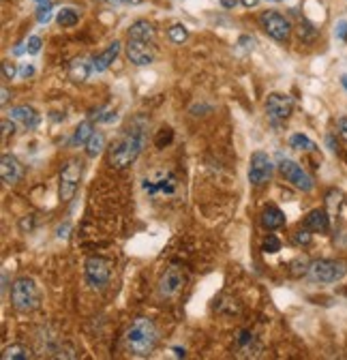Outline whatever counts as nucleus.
Masks as SVG:
<instances>
[{"instance_id":"f257e3e1","label":"nucleus","mask_w":347,"mask_h":360,"mask_svg":"<svg viewBox=\"0 0 347 360\" xmlns=\"http://www.w3.org/2000/svg\"><path fill=\"white\" fill-rule=\"evenodd\" d=\"M146 131H148L146 116H133L129 120L107 146L110 165L116 169L131 167L146 146Z\"/></svg>"},{"instance_id":"f03ea898","label":"nucleus","mask_w":347,"mask_h":360,"mask_svg":"<svg viewBox=\"0 0 347 360\" xmlns=\"http://www.w3.org/2000/svg\"><path fill=\"white\" fill-rule=\"evenodd\" d=\"M159 343V330L150 318H138L124 333V345L138 358H146L155 352Z\"/></svg>"},{"instance_id":"7ed1b4c3","label":"nucleus","mask_w":347,"mask_h":360,"mask_svg":"<svg viewBox=\"0 0 347 360\" xmlns=\"http://www.w3.org/2000/svg\"><path fill=\"white\" fill-rule=\"evenodd\" d=\"M11 304L20 313H32L41 304V292L32 277H18L11 285Z\"/></svg>"},{"instance_id":"20e7f679","label":"nucleus","mask_w":347,"mask_h":360,"mask_svg":"<svg viewBox=\"0 0 347 360\" xmlns=\"http://www.w3.org/2000/svg\"><path fill=\"white\" fill-rule=\"evenodd\" d=\"M347 275V266L341 259H313L309 262V270H307V277L313 283H339L341 279H345Z\"/></svg>"},{"instance_id":"39448f33","label":"nucleus","mask_w":347,"mask_h":360,"mask_svg":"<svg viewBox=\"0 0 347 360\" xmlns=\"http://www.w3.org/2000/svg\"><path fill=\"white\" fill-rule=\"evenodd\" d=\"M84 174V163L79 157H71L60 167V180H58V198L63 204H69L79 187V180Z\"/></svg>"},{"instance_id":"423d86ee","label":"nucleus","mask_w":347,"mask_h":360,"mask_svg":"<svg viewBox=\"0 0 347 360\" xmlns=\"http://www.w3.org/2000/svg\"><path fill=\"white\" fill-rule=\"evenodd\" d=\"M257 22L262 26V30L277 43H287L292 39V22L281 11H275V9L262 11Z\"/></svg>"},{"instance_id":"0eeeda50","label":"nucleus","mask_w":347,"mask_h":360,"mask_svg":"<svg viewBox=\"0 0 347 360\" xmlns=\"http://www.w3.org/2000/svg\"><path fill=\"white\" fill-rule=\"evenodd\" d=\"M279 172L283 174V178L287 180V183L292 187H296L298 191L302 193H311L315 189V180L313 176L307 172V169H302V165H298L296 161L292 159H281L279 161Z\"/></svg>"},{"instance_id":"6e6552de","label":"nucleus","mask_w":347,"mask_h":360,"mask_svg":"<svg viewBox=\"0 0 347 360\" xmlns=\"http://www.w3.org/2000/svg\"><path fill=\"white\" fill-rule=\"evenodd\" d=\"M84 277H86V283H89L93 290H103L110 283L112 266L105 257L93 255L84 264Z\"/></svg>"},{"instance_id":"1a4fd4ad","label":"nucleus","mask_w":347,"mask_h":360,"mask_svg":"<svg viewBox=\"0 0 347 360\" xmlns=\"http://www.w3.org/2000/svg\"><path fill=\"white\" fill-rule=\"evenodd\" d=\"M124 54H126L129 63L136 67H148L157 58V50H155L152 41H142V39H131V37H126Z\"/></svg>"},{"instance_id":"9d476101","label":"nucleus","mask_w":347,"mask_h":360,"mask_svg":"<svg viewBox=\"0 0 347 360\" xmlns=\"http://www.w3.org/2000/svg\"><path fill=\"white\" fill-rule=\"evenodd\" d=\"M273 172H275V163H273V159L264 150H255L251 155V161H249V183L253 187L266 185L268 180L273 178Z\"/></svg>"},{"instance_id":"9b49d317","label":"nucleus","mask_w":347,"mask_h":360,"mask_svg":"<svg viewBox=\"0 0 347 360\" xmlns=\"http://www.w3.org/2000/svg\"><path fill=\"white\" fill-rule=\"evenodd\" d=\"M142 189L146 195L155 198V195H174L178 189V178L171 172H157L155 176L144 178Z\"/></svg>"},{"instance_id":"f8f14e48","label":"nucleus","mask_w":347,"mask_h":360,"mask_svg":"<svg viewBox=\"0 0 347 360\" xmlns=\"http://www.w3.org/2000/svg\"><path fill=\"white\" fill-rule=\"evenodd\" d=\"M185 288V275H183V268L171 264L165 268V273L161 275L159 279V285H157V292L161 298H174L178 296L181 290Z\"/></svg>"},{"instance_id":"ddd939ff","label":"nucleus","mask_w":347,"mask_h":360,"mask_svg":"<svg viewBox=\"0 0 347 360\" xmlns=\"http://www.w3.org/2000/svg\"><path fill=\"white\" fill-rule=\"evenodd\" d=\"M294 112V99L283 93H273L266 99V114L273 120H287Z\"/></svg>"},{"instance_id":"4468645a","label":"nucleus","mask_w":347,"mask_h":360,"mask_svg":"<svg viewBox=\"0 0 347 360\" xmlns=\"http://www.w3.org/2000/svg\"><path fill=\"white\" fill-rule=\"evenodd\" d=\"M0 176H3V180L7 185H18L24 178V167L15 155L5 153L3 157H0Z\"/></svg>"},{"instance_id":"2eb2a0df","label":"nucleus","mask_w":347,"mask_h":360,"mask_svg":"<svg viewBox=\"0 0 347 360\" xmlns=\"http://www.w3.org/2000/svg\"><path fill=\"white\" fill-rule=\"evenodd\" d=\"M7 116H9L15 124L24 127L26 131L37 129L39 122H41V116H39V112H37L32 105H15V108H11V110L7 112Z\"/></svg>"},{"instance_id":"dca6fc26","label":"nucleus","mask_w":347,"mask_h":360,"mask_svg":"<svg viewBox=\"0 0 347 360\" xmlns=\"http://www.w3.org/2000/svg\"><path fill=\"white\" fill-rule=\"evenodd\" d=\"M120 48H122V43H120V41H114V43H110V45H107V48H105L103 52H99V54L93 58V67H95V71H97V73L107 71V69L114 65V60L118 58Z\"/></svg>"},{"instance_id":"f3484780","label":"nucleus","mask_w":347,"mask_h":360,"mask_svg":"<svg viewBox=\"0 0 347 360\" xmlns=\"http://www.w3.org/2000/svg\"><path fill=\"white\" fill-rule=\"evenodd\" d=\"M262 228L268 230V232H275V230H281L283 225H285V214L279 206L275 204H268L264 210H262Z\"/></svg>"},{"instance_id":"a211bd4d","label":"nucleus","mask_w":347,"mask_h":360,"mask_svg":"<svg viewBox=\"0 0 347 360\" xmlns=\"http://www.w3.org/2000/svg\"><path fill=\"white\" fill-rule=\"evenodd\" d=\"M95 71V67H93V60H89V58H73L71 63H69V79L71 82H75V84H81V82H86L91 77V73Z\"/></svg>"},{"instance_id":"6ab92c4d","label":"nucleus","mask_w":347,"mask_h":360,"mask_svg":"<svg viewBox=\"0 0 347 360\" xmlns=\"http://www.w3.org/2000/svg\"><path fill=\"white\" fill-rule=\"evenodd\" d=\"M305 228L311 230V232H317V234H324L330 230V217L324 208H315L307 214L305 219Z\"/></svg>"},{"instance_id":"aec40b11","label":"nucleus","mask_w":347,"mask_h":360,"mask_svg":"<svg viewBox=\"0 0 347 360\" xmlns=\"http://www.w3.org/2000/svg\"><path fill=\"white\" fill-rule=\"evenodd\" d=\"M126 37H131V39H142V41H152V43H155L157 30H155V26H152L148 20H136L131 26H129Z\"/></svg>"},{"instance_id":"412c9836","label":"nucleus","mask_w":347,"mask_h":360,"mask_svg":"<svg viewBox=\"0 0 347 360\" xmlns=\"http://www.w3.org/2000/svg\"><path fill=\"white\" fill-rule=\"evenodd\" d=\"M95 133V122L93 120H84V122H79L77 127H75V131H73V138H71V144L73 146H86V142L91 140V135Z\"/></svg>"},{"instance_id":"4be33fe9","label":"nucleus","mask_w":347,"mask_h":360,"mask_svg":"<svg viewBox=\"0 0 347 360\" xmlns=\"http://www.w3.org/2000/svg\"><path fill=\"white\" fill-rule=\"evenodd\" d=\"M103 148H105V135H103V131H95L91 135V140L86 142V155L95 159L103 153Z\"/></svg>"},{"instance_id":"5701e85b","label":"nucleus","mask_w":347,"mask_h":360,"mask_svg":"<svg viewBox=\"0 0 347 360\" xmlns=\"http://www.w3.org/2000/svg\"><path fill=\"white\" fill-rule=\"evenodd\" d=\"M56 22H58L60 28H73L79 22V11L73 9V7H63L56 13Z\"/></svg>"},{"instance_id":"b1692460","label":"nucleus","mask_w":347,"mask_h":360,"mask_svg":"<svg viewBox=\"0 0 347 360\" xmlns=\"http://www.w3.org/2000/svg\"><path fill=\"white\" fill-rule=\"evenodd\" d=\"M28 358H32V352L26 345L13 343L3 349V360H28Z\"/></svg>"},{"instance_id":"393cba45","label":"nucleus","mask_w":347,"mask_h":360,"mask_svg":"<svg viewBox=\"0 0 347 360\" xmlns=\"http://www.w3.org/2000/svg\"><path fill=\"white\" fill-rule=\"evenodd\" d=\"M189 37H191V32H189V28L185 24H171L167 28V39L171 43H176V45H183Z\"/></svg>"},{"instance_id":"a878e982","label":"nucleus","mask_w":347,"mask_h":360,"mask_svg":"<svg viewBox=\"0 0 347 360\" xmlns=\"http://www.w3.org/2000/svg\"><path fill=\"white\" fill-rule=\"evenodd\" d=\"M34 3H37V22L48 24L52 18V11H54L52 0H34Z\"/></svg>"},{"instance_id":"bb28decb","label":"nucleus","mask_w":347,"mask_h":360,"mask_svg":"<svg viewBox=\"0 0 347 360\" xmlns=\"http://www.w3.org/2000/svg\"><path fill=\"white\" fill-rule=\"evenodd\" d=\"M289 146L296 148V150H315V142L309 140L307 135H302V133H294L292 138H289Z\"/></svg>"},{"instance_id":"cd10ccee","label":"nucleus","mask_w":347,"mask_h":360,"mask_svg":"<svg viewBox=\"0 0 347 360\" xmlns=\"http://www.w3.org/2000/svg\"><path fill=\"white\" fill-rule=\"evenodd\" d=\"M41 45H43L41 37H39V34H32V37H28V41L24 43V48H18V50H15V54L26 52V54L34 56V54H39V52H41Z\"/></svg>"},{"instance_id":"c85d7f7f","label":"nucleus","mask_w":347,"mask_h":360,"mask_svg":"<svg viewBox=\"0 0 347 360\" xmlns=\"http://www.w3.org/2000/svg\"><path fill=\"white\" fill-rule=\"evenodd\" d=\"M262 251L264 253H279L281 251V240L275 234H268L262 243Z\"/></svg>"},{"instance_id":"c756f323","label":"nucleus","mask_w":347,"mask_h":360,"mask_svg":"<svg viewBox=\"0 0 347 360\" xmlns=\"http://www.w3.org/2000/svg\"><path fill=\"white\" fill-rule=\"evenodd\" d=\"M171 140H174V131H171L169 127H165V129H161V131L157 133L155 144H157V148H165Z\"/></svg>"},{"instance_id":"7c9ffc66","label":"nucleus","mask_w":347,"mask_h":360,"mask_svg":"<svg viewBox=\"0 0 347 360\" xmlns=\"http://www.w3.org/2000/svg\"><path fill=\"white\" fill-rule=\"evenodd\" d=\"M236 45H238V48H240L242 52H253V50H255V39H253L251 34H240Z\"/></svg>"},{"instance_id":"2f4dec72","label":"nucleus","mask_w":347,"mask_h":360,"mask_svg":"<svg viewBox=\"0 0 347 360\" xmlns=\"http://www.w3.org/2000/svg\"><path fill=\"white\" fill-rule=\"evenodd\" d=\"M294 243L296 245H309L311 243V230H298L296 234H294Z\"/></svg>"},{"instance_id":"473e14b6","label":"nucleus","mask_w":347,"mask_h":360,"mask_svg":"<svg viewBox=\"0 0 347 360\" xmlns=\"http://www.w3.org/2000/svg\"><path fill=\"white\" fill-rule=\"evenodd\" d=\"M103 3H107L112 7H138V5H142V0H103Z\"/></svg>"},{"instance_id":"72a5a7b5","label":"nucleus","mask_w":347,"mask_h":360,"mask_svg":"<svg viewBox=\"0 0 347 360\" xmlns=\"http://www.w3.org/2000/svg\"><path fill=\"white\" fill-rule=\"evenodd\" d=\"M253 343V333L251 330H240V337H238V347L244 349V347H251Z\"/></svg>"},{"instance_id":"f704fd0d","label":"nucleus","mask_w":347,"mask_h":360,"mask_svg":"<svg viewBox=\"0 0 347 360\" xmlns=\"http://www.w3.org/2000/svg\"><path fill=\"white\" fill-rule=\"evenodd\" d=\"M13 131H15V122L7 116V118H3V138L7 140L9 135H13Z\"/></svg>"},{"instance_id":"c9c22d12","label":"nucleus","mask_w":347,"mask_h":360,"mask_svg":"<svg viewBox=\"0 0 347 360\" xmlns=\"http://www.w3.org/2000/svg\"><path fill=\"white\" fill-rule=\"evenodd\" d=\"M336 133H339V138L343 142H347V118H339L336 122Z\"/></svg>"},{"instance_id":"e433bc0d","label":"nucleus","mask_w":347,"mask_h":360,"mask_svg":"<svg viewBox=\"0 0 347 360\" xmlns=\"http://www.w3.org/2000/svg\"><path fill=\"white\" fill-rule=\"evenodd\" d=\"M15 65H11V63H3V75H5V79H13L15 77Z\"/></svg>"},{"instance_id":"4c0bfd02","label":"nucleus","mask_w":347,"mask_h":360,"mask_svg":"<svg viewBox=\"0 0 347 360\" xmlns=\"http://www.w3.org/2000/svg\"><path fill=\"white\" fill-rule=\"evenodd\" d=\"M97 120H99V122H114V120H116V112H112V110H103V114H101V116H97Z\"/></svg>"},{"instance_id":"58836bf2","label":"nucleus","mask_w":347,"mask_h":360,"mask_svg":"<svg viewBox=\"0 0 347 360\" xmlns=\"http://www.w3.org/2000/svg\"><path fill=\"white\" fill-rule=\"evenodd\" d=\"M336 37H339V39H347V22H345V20H341V22L336 24Z\"/></svg>"},{"instance_id":"ea45409f","label":"nucleus","mask_w":347,"mask_h":360,"mask_svg":"<svg viewBox=\"0 0 347 360\" xmlns=\"http://www.w3.org/2000/svg\"><path fill=\"white\" fill-rule=\"evenodd\" d=\"M238 5H240V0H221V7H223V9H228V11L236 9Z\"/></svg>"},{"instance_id":"a19ab883","label":"nucleus","mask_w":347,"mask_h":360,"mask_svg":"<svg viewBox=\"0 0 347 360\" xmlns=\"http://www.w3.org/2000/svg\"><path fill=\"white\" fill-rule=\"evenodd\" d=\"M69 230H71V225H69V223H65V225H60V228L56 230V234H58V238H63V240H65V238L69 236Z\"/></svg>"},{"instance_id":"79ce46f5","label":"nucleus","mask_w":347,"mask_h":360,"mask_svg":"<svg viewBox=\"0 0 347 360\" xmlns=\"http://www.w3.org/2000/svg\"><path fill=\"white\" fill-rule=\"evenodd\" d=\"M32 73H34V67H32V65H24V67H22V71H20V75H22V77H30Z\"/></svg>"},{"instance_id":"37998d69","label":"nucleus","mask_w":347,"mask_h":360,"mask_svg":"<svg viewBox=\"0 0 347 360\" xmlns=\"http://www.w3.org/2000/svg\"><path fill=\"white\" fill-rule=\"evenodd\" d=\"M240 5H244L247 9H251V7H257L259 5V0H240Z\"/></svg>"},{"instance_id":"c03bdc74","label":"nucleus","mask_w":347,"mask_h":360,"mask_svg":"<svg viewBox=\"0 0 347 360\" xmlns=\"http://www.w3.org/2000/svg\"><path fill=\"white\" fill-rule=\"evenodd\" d=\"M7 101H9V88L3 86V105H7Z\"/></svg>"},{"instance_id":"a18cd8bd","label":"nucleus","mask_w":347,"mask_h":360,"mask_svg":"<svg viewBox=\"0 0 347 360\" xmlns=\"http://www.w3.org/2000/svg\"><path fill=\"white\" fill-rule=\"evenodd\" d=\"M328 146H330V150H332V153H336V146H334V140H332V135H328Z\"/></svg>"},{"instance_id":"49530a36","label":"nucleus","mask_w":347,"mask_h":360,"mask_svg":"<svg viewBox=\"0 0 347 360\" xmlns=\"http://www.w3.org/2000/svg\"><path fill=\"white\" fill-rule=\"evenodd\" d=\"M174 352H176V356H178V358H185V356H187V354H185V349H181V347H174Z\"/></svg>"},{"instance_id":"de8ad7c7","label":"nucleus","mask_w":347,"mask_h":360,"mask_svg":"<svg viewBox=\"0 0 347 360\" xmlns=\"http://www.w3.org/2000/svg\"><path fill=\"white\" fill-rule=\"evenodd\" d=\"M341 84H343V88L347 90V73H345V75H341Z\"/></svg>"},{"instance_id":"09e8293b","label":"nucleus","mask_w":347,"mask_h":360,"mask_svg":"<svg viewBox=\"0 0 347 360\" xmlns=\"http://www.w3.org/2000/svg\"><path fill=\"white\" fill-rule=\"evenodd\" d=\"M345 161H347V153H345Z\"/></svg>"}]
</instances>
